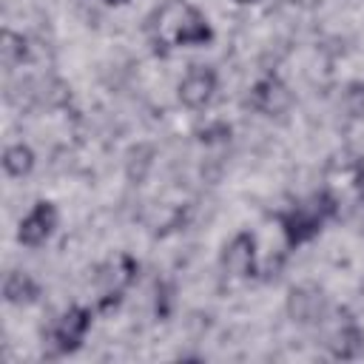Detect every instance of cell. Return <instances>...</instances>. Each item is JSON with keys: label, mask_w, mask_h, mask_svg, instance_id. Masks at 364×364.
<instances>
[{"label": "cell", "mask_w": 364, "mask_h": 364, "mask_svg": "<svg viewBox=\"0 0 364 364\" xmlns=\"http://www.w3.org/2000/svg\"><path fill=\"white\" fill-rule=\"evenodd\" d=\"M210 40H213V28L196 6L173 3L159 11V23L154 34L156 46H205Z\"/></svg>", "instance_id": "cell-1"}, {"label": "cell", "mask_w": 364, "mask_h": 364, "mask_svg": "<svg viewBox=\"0 0 364 364\" xmlns=\"http://www.w3.org/2000/svg\"><path fill=\"white\" fill-rule=\"evenodd\" d=\"M338 213V202L330 191H318L310 202H301V205H293L287 210L279 213V225H282V233H284V242L290 247H299V245H307L313 242L324 222L333 219Z\"/></svg>", "instance_id": "cell-2"}, {"label": "cell", "mask_w": 364, "mask_h": 364, "mask_svg": "<svg viewBox=\"0 0 364 364\" xmlns=\"http://www.w3.org/2000/svg\"><path fill=\"white\" fill-rule=\"evenodd\" d=\"M327 350L333 358H341V361H350V358H358L364 353V330L361 324L355 321V316L347 310V307H338L333 313V321H330V333H327Z\"/></svg>", "instance_id": "cell-3"}, {"label": "cell", "mask_w": 364, "mask_h": 364, "mask_svg": "<svg viewBox=\"0 0 364 364\" xmlns=\"http://www.w3.org/2000/svg\"><path fill=\"white\" fill-rule=\"evenodd\" d=\"M91 307H82V304H71L51 327V347L57 355H68L74 350L82 347L88 330H91Z\"/></svg>", "instance_id": "cell-4"}, {"label": "cell", "mask_w": 364, "mask_h": 364, "mask_svg": "<svg viewBox=\"0 0 364 364\" xmlns=\"http://www.w3.org/2000/svg\"><path fill=\"white\" fill-rule=\"evenodd\" d=\"M57 225H60V210H57V205L48 202V199H40V202H34L31 210L20 219V225H17V242H20L23 247H43V245L54 236Z\"/></svg>", "instance_id": "cell-5"}, {"label": "cell", "mask_w": 364, "mask_h": 364, "mask_svg": "<svg viewBox=\"0 0 364 364\" xmlns=\"http://www.w3.org/2000/svg\"><path fill=\"white\" fill-rule=\"evenodd\" d=\"M216 85H219V77H216V71L210 65H191L182 74V80L176 85V94H179V102L185 108L199 111L213 100Z\"/></svg>", "instance_id": "cell-6"}, {"label": "cell", "mask_w": 364, "mask_h": 364, "mask_svg": "<svg viewBox=\"0 0 364 364\" xmlns=\"http://www.w3.org/2000/svg\"><path fill=\"white\" fill-rule=\"evenodd\" d=\"M247 102L262 117H282L293 105V91L287 88L284 80H279L276 74H267V77H262V80L253 82Z\"/></svg>", "instance_id": "cell-7"}, {"label": "cell", "mask_w": 364, "mask_h": 364, "mask_svg": "<svg viewBox=\"0 0 364 364\" xmlns=\"http://www.w3.org/2000/svg\"><path fill=\"white\" fill-rule=\"evenodd\" d=\"M219 264L230 279H250L256 273V236L247 230H239L225 245Z\"/></svg>", "instance_id": "cell-8"}, {"label": "cell", "mask_w": 364, "mask_h": 364, "mask_svg": "<svg viewBox=\"0 0 364 364\" xmlns=\"http://www.w3.org/2000/svg\"><path fill=\"white\" fill-rule=\"evenodd\" d=\"M287 313H290V318L296 324H318L327 316V301H324L318 287L299 284L287 296Z\"/></svg>", "instance_id": "cell-9"}, {"label": "cell", "mask_w": 364, "mask_h": 364, "mask_svg": "<svg viewBox=\"0 0 364 364\" xmlns=\"http://www.w3.org/2000/svg\"><path fill=\"white\" fill-rule=\"evenodd\" d=\"M136 273H139V262H136L134 256H128V253L114 256V259H111L108 264H102L100 273H97V282H100L102 296H122L125 287L136 279Z\"/></svg>", "instance_id": "cell-10"}, {"label": "cell", "mask_w": 364, "mask_h": 364, "mask_svg": "<svg viewBox=\"0 0 364 364\" xmlns=\"http://www.w3.org/2000/svg\"><path fill=\"white\" fill-rule=\"evenodd\" d=\"M37 296H40V284L28 273L11 270L6 276V282H3V299L9 304H31V301H37Z\"/></svg>", "instance_id": "cell-11"}, {"label": "cell", "mask_w": 364, "mask_h": 364, "mask_svg": "<svg viewBox=\"0 0 364 364\" xmlns=\"http://www.w3.org/2000/svg\"><path fill=\"white\" fill-rule=\"evenodd\" d=\"M34 162H37V156H34V151H31L26 142H11V145H6V151H3V171H6V176H11V179L28 176V173L34 171Z\"/></svg>", "instance_id": "cell-12"}, {"label": "cell", "mask_w": 364, "mask_h": 364, "mask_svg": "<svg viewBox=\"0 0 364 364\" xmlns=\"http://www.w3.org/2000/svg\"><path fill=\"white\" fill-rule=\"evenodd\" d=\"M0 57H3V65L6 68H17L28 60V40L11 28L3 31V46H0Z\"/></svg>", "instance_id": "cell-13"}, {"label": "cell", "mask_w": 364, "mask_h": 364, "mask_svg": "<svg viewBox=\"0 0 364 364\" xmlns=\"http://www.w3.org/2000/svg\"><path fill=\"white\" fill-rule=\"evenodd\" d=\"M228 136H230V125H228V122H222V119H216V122H208V125L199 131V139H202L205 145L222 142V139H228Z\"/></svg>", "instance_id": "cell-14"}, {"label": "cell", "mask_w": 364, "mask_h": 364, "mask_svg": "<svg viewBox=\"0 0 364 364\" xmlns=\"http://www.w3.org/2000/svg\"><path fill=\"white\" fill-rule=\"evenodd\" d=\"M344 105L353 117L364 114V82H353L347 91H344Z\"/></svg>", "instance_id": "cell-15"}, {"label": "cell", "mask_w": 364, "mask_h": 364, "mask_svg": "<svg viewBox=\"0 0 364 364\" xmlns=\"http://www.w3.org/2000/svg\"><path fill=\"white\" fill-rule=\"evenodd\" d=\"M353 182H355L358 193L364 196V159H358V162H355V171H353Z\"/></svg>", "instance_id": "cell-16"}, {"label": "cell", "mask_w": 364, "mask_h": 364, "mask_svg": "<svg viewBox=\"0 0 364 364\" xmlns=\"http://www.w3.org/2000/svg\"><path fill=\"white\" fill-rule=\"evenodd\" d=\"M102 3H105V6H125L128 0H102Z\"/></svg>", "instance_id": "cell-17"}, {"label": "cell", "mask_w": 364, "mask_h": 364, "mask_svg": "<svg viewBox=\"0 0 364 364\" xmlns=\"http://www.w3.org/2000/svg\"><path fill=\"white\" fill-rule=\"evenodd\" d=\"M239 3H253V0H239Z\"/></svg>", "instance_id": "cell-18"}]
</instances>
